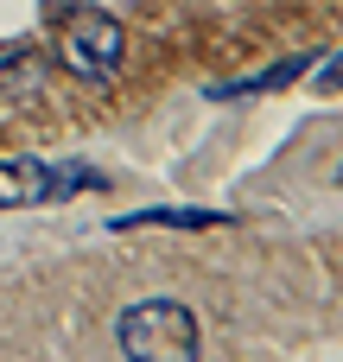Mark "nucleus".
I'll use <instances>...</instances> for the list:
<instances>
[{"instance_id": "1", "label": "nucleus", "mask_w": 343, "mask_h": 362, "mask_svg": "<svg viewBox=\"0 0 343 362\" xmlns=\"http://www.w3.org/2000/svg\"><path fill=\"white\" fill-rule=\"evenodd\" d=\"M115 337H121V356L127 362H197L204 356L197 318L178 299H140V305H127L121 325H115Z\"/></svg>"}, {"instance_id": "2", "label": "nucleus", "mask_w": 343, "mask_h": 362, "mask_svg": "<svg viewBox=\"0 0 343 362\" xmlns=\"http://www.w3.org/2000/svg\"><path fill=\"white\" fill-rule=\"evenodd\" d=\"M57 57H64L76 76H115L121 57H127V32H121V19H108L102 6H70L64 25H57Z\"/></svg>"}, {"instance_id": "3", "label": "nucleus", "mask_w": 343, "mask_h": 362, "mask_svg": "<svg viewBox=\"0 0 343 362\" xmlns=\"http://www.w3.org/2000/svg\"><path fill=\"white\" fill-rule=\"evenodd\" d=\"M57 191H64V178L45 159H6L0 165V210H32V204H51Z\"/></svg>"}, {"instance_id": "4", "label": "nucleus", "mask_w": 343, "mask_h": 362, "mask_svg": "<svg viewBox=\"0 0 343 362\" xmlns=\"http://www.w3.org/2000/svg\"><path fill=\"white\" fill-rule=\"evenodd\" d=\"M306 70H312V57H286V64H274V70H261V76H248V83H223V89H210V102H242V95L280 89V83H293V76H306Z\"/></svg>"}, {"instance_id": "5", "label": "nucleus", "mask_w": 343, "mask_h": 362, "mask_svg": "<svg viewBox=\"0 0 343 362\" xmlns=\"http://www.w3.org/2000/svg\"><path fill=\"white\" fill-rule=\"evenodd\" d=\"M140 223H172V229H204V223H229V216H210V210H140V216H127L121 229H140Z\"/></svg>"}, {"instance_id": "6", "label": "nucleus", "mask_w": 343, "mask_h": 362, "mask_svg": "<svg viewBox=\"0 0 343 362\" xmlns=\"http://www.w3.org/2000/svg\"><path fill=\"white\" fill-rule=\"evenodd\" d=\"M318 89H325V95H337V89H343V57H331V64L318 70Z\"/></svg>"}]
</instances>
